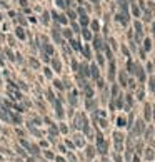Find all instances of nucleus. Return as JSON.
Instances as JSON below:
<instances>
[{
    "mask_svg": "<svg viewBox=\"0 0 155 162\" xmlns=\"http://www.w3.org/2000/svg\"><path fill=\"white\" fill-rule=\"evenodd\" d=\"M97 151L102 154V156H105L107 154V151H109V144H107V141L103 139V136L98 132L97 134Z\"/></svg>",
    "mask_w": 155,
    "mask_h": 162,
    "instance_id": "nucleus-1",
    "label": "nucleus"
},
{
    "mask_svg": "<svg viewBox=\"0 0 155 162\" xmlns=\"http://www.w3.org/2000/svg\"><path fill=\"white\" fill-rule=\"evenodd\" d=\"M50 17L53 19V22H55L57 25H67V24H68V19H67V15H65V14H58V12L52 10Z\"/></svg>",
    "mask_w": 155,
    "mask_h": 162,
    "instance_id": "nucleus-2",
    "label": "nucleus"
},
{
    "mask_svg": "<svg viewBox=\"0 0 155 162\" xmlns=\"http://www.w3.org/2000/svg\"><path fill=\"white\" fill-rule=\"evenodd\" d=\"M134 30H135V40L140 42V40L144 39V25H142V22L140 20L134 22Z\"/></svg>",
    "mask_w": 155,
    "mask_h": 162,
    "instance_id": "nucleus-3",
    "label": "nucleus"
},
{
    "mask_svg": "<svg viewBox=\"0 0 155 162\" xmlns=\"http://www.w3.org/2000/svg\"><path fill=\"white\" fill-rule=\"evenodd\" d=\"M114 142H115V149H117V152L124 151V134L114 132Z\"/></svg>",
    "mask_w": 155,
    "mask_h": 162,
    "instance_id": "nucleus-4",
    "label": "nucleus"
},
{
    "mask_svg": "<svg viewBox=\"0 0 155 162\" xmlns=\"http://www.w3.org/2000/svg\"><path fill=\"white\" fill-rule=\"evenodd\" d=\"M115 20L122 24V25H129L130 22V12H119L117 15H115Z\"/></svg>",
    "mask_w": 155,
    "mask_h": 162,
    "instance_id": "nucleus-5",
    "label": "nucleus"
},
{
    "mask_svg": "<svg viewBox=\"0 0 155 162\" xmlns=\"http://www.w3.org/2000/svg\"><path fill=\"white\" fill-rule=\"evenodd\" d=\"M103 45H105V42L102 40V37H100V35H93V39H92V47L97 50V54L100 52V50H103Z\"/></svg>",
    "mask_w": 155,
    "mask_h": 162,
    "instance_id": "nucleus-6",
    "label": "nucleus"
},
{
    "mask_svg": "<svg viewBox=\"0 0 155 162\" xmlns=\"http://www.w3.org/2000/svg\"><path fill=\"white\" fill-rule=\"evenodd\" d=\"M52 39H53V42L55 44H62V30H58V25L52 27Z\"/></svg>",
    "mask_w": 155,
    "mask_h": 162,
    "instance_id": "nucleus-7",
    "label": "nucleus"
},
{
    "mask_svg": "<svg viewBox=\"0 0 155 162\" xmlns=\"http://www.w3.org/2000/svg\"><path fill=\"white\" fill-rule=\"evenodd\" d=\"M68 44H70V49H72V50L82 54L83 47H82V44H80V40H77V39H70V40H68Z\"/></svg>",
    "mask_w": 155,
    "mask_h": 162,
    "instance_id": "nucleus-8",
    "label": "nucleus"
},
{
    "mask_svg": "<svg viewBox=\"0 0 155 162\" xmlns=\"http://www.w3.org/2000/svg\"><path fill=\"white\" fill-rule=\"evenodd\" d=\"M15 35H17V39H18V40H22V42H23V40L27 39L25 29H23V27H20V25H17L15 27Z\"/></svg>",
    "mask_w": 155,
    "mask_h": 162,
    "instance_id": "nucleus-9",
    "label": "nucleus"
},
{
    "mask_svg": "<svg viewBox=\"0 0 155 162\" xmlns=\"http://www.w3.org/2000/svg\"><path fill=\"white\" fill-rule=\"evenodd\" d=\"M53 105H55V114H57V117H58V119H62V117H63V107H62V100L55 99Z\"/></svg>",
    "mask_w": 155,
    "mask_h": 162,
    "instance_id": "nucleus-10",
    "label": "nucleus"
},
{
    "mask_svg": "<svg viewBox=\"0 0 155 162\" xmlns=\"http://www.w3.org/2000/svg\"><path fill=\"white\" fill-rule=\"evenodd\" d=\"M90 77H92L93 80H98V79H100V70H98L97 64H92V65H90Z\"/></svg>",
    "mask_w": 155,
    "mask_h": 162,
    "instance_id": "nucleus-11",
    "label": "nucleus"
},
{
    "mask_svg": "<svg viewBox=\"0 0 155 162\" xmlns=\"http://www.w3.org/2000/svg\"><path fill=\"white\" fill-rule=\"evenodd\" d=\"M130 12H132V15L139 20L140 17H142V10H140V7L137 4H130Z\"/></svg>",
    "mask_w": 155,
    "mask_h": 162,
    "instance_id": "nucleus-12",
    "label": "nucleus"
},
{
    "mask_svg": "<svg viewBox=\"0 0 155 162\" xmlns=\"http://www.w3.org/2000/svg\"><path fill=\"white\" fill-rule=\"evenodd\" d=\"M80 34H82V37L87 40V42H92V39H93V34H92V30L88 29V27H85V29H82L80 30Z\"/></svg>",
    "mask_w": 155,
    "mask_h": 162,
    "instance_id": "nucleus-13",
    "label": "nucleus"
},
{
    "mask_svg": "<svg viewBox=\"0 0 155 162\" xmlns=\"http://www.w3.org/2000/svg\"><path fill=\"white\" fill-rule=\"evenodd\" d=\"M78 22H80V29H85V27L90 25V17L85 14V15H80L78 17Z\"/></svg>",
    "mask_w": 155,
    "mask_h": 162,
    "instance_id": "nucleus-14",
    "label": "nucleus"
},
{
    "mask_svg": "<svg viewBox=\"0 0 155 162\" xmlns=\"http://www.w3.org/2000/svg\"><path fill=\"white\" fill-rule=\"evenodd\" d=\"M145 131V124H144V120H139V122H135V129H134V132L137 134V136H140L142 132Z\"/></svg>",
    "mask_w": 155,
    "mask_h": 162,
    "instance_id": "nucleus-15",
    "label": "nucleus"
},
{
    "mask_svg": "<svg viewBox=\"0 0 155 162\" xmlns=\"http://www.w3.org/2000/svg\"><path fill=\"white\" fill-rule=\"evenodd\" d=\"M117 4H119V9H120V12H129V10H130L129 0H117Z\"/></svg>",
    "mask_w": 155,
    "mask_h": 162,
    "instance_id": "nucleus-16",
    "label": "nucleus"
},
{
    "mask_svg": "<svg viewBox=\"0 0 155 162\" xmlns=\"http://www.w3.org/2000/svg\"><path fill=\"white\" fill-rule=\"evenodd\" d=\"M114 77H115V59L109 60V79L114 80Z\"/></svg>",
    "mask_w": 155,
    "mask_h": 162,
    "instance_id": "nucleus-17",
    "label": "nucleus"
},
{
    "mask_svg": "<svg viewBox=\"0 0 155 162\" xmlns=\"http://www.w3.org/2000/svg\"><path fill=\"white\" fill-rule=\"evenodd\" d=\"M52 67H53V70H55V72H62V62H60L57 57L52 59Z\"/></svg>",
    "mask_w": 155,
    "mask_h": 162,
    "instance_id": "nucleus-18",
    "label": "nucleus"
},
{
    "mask_svg": "<svg viewBox=\"0 0 155 162\" xmlns=\"http://www.w3.org/2000/svg\"><path fill=\"white\" fill-rule=\"evenodd\" d=\"M135 70H137V64H135L132 59H129V60H127V72H129V74H135Z\"/></svg>",
    "mask_w": 155,
    "mask_h": 162,
    "instance_id": "nucleus-19",
    "label": "nucleus"
},
{
    "mask_svg": "<svg viewBox=\"0 0 155 162\" xmlns=\"http://www.w3.org/2000/svg\"><path fill=\"white\" fill-rule=\"evenodd\" d=\"M144 117H145V120H147V122L152 119V107H150V104H145V107H144Z\"/></svg>",
    "mask_w": 155,
    "mask_h": 162,
    "instance_id": "nucleus-20",
    "label": "nucleus"
},
{
    "mask_svg": "<svg viewBox=\"0 0 155 162\" xmlns=\"http://www.w3.org/2000/svg\"><path fill=\"white\" fill-rule=\"evenodd\" d=\"M135 75L139 77V80L140 82H145V70L140 65H137V70H135Z\"/></svg>",
    "mask_w": 155,
    "mask_h": 162,
    "instance_id": "nucleus-21",
    "label": "nucleus"
},
{
    "mask_svg": "<svg viewBox=\"0 0 155 162\" xmlns=\"http://www.w3.org/2000/svg\"><path fill=\"white\" fill-rule=\"evenodd\" d=\"M10 122H14L15 126H18V124H22V117L18 114H14V112L10 110Z\"/></svg>",
    "mask_w": 155,
    "mask_h": 162,
    "instance_id": "nucleus-22",
    "label": "nucleus"
},
{
    "mask_svg": "<svg viewBox=\"0 0 155 162\" xmlns=\"http://www.w3.org/2000/svg\"><path fill=\"white\" fill-rule=\"evenodd\" d=\"M68 100H70V104H72V105H77V90H75V89L70 90V94H68Z\"/></svg>",
    "mask_w": 155,
    "mask_h": 162,
    "instance_id": "nucleus-23",
    "label": "nucleus"
},
{
    "mask_svg": "<svg viewBox=\"0 0 155 162\" xmlns=\"http://www.w3.org/2000/svg\"><path fill=\"white\" fill-rule=\"evenodd\" d=\"M82 54L83 55H85V59H88V60H90V59H92V49H90V45H83V50H82Z\"/></svg>",
    "mask_w": 155,
    "mask_h": 162,
    "instance_id": "nucleus-24",
    "label": "nucleus"
},
{
    "mask_svg": "<svg viewBox=\"0 0 155 162\" xmlns=\"http://www.w3.org/2000/svg\"><path fill=\"white\" fill-rule=\"evenodd\" d=\"M65 15H67V19L68 20H75V19H78V15H77V12L73 10V9H70V10H67V14H65Z\"/></svg>",
    "mask_w": 155,
    "mask_h": 162,
    "instance_id": "nucleus-25",
    "label": "nucleus"
},
{
    "mask_svg": "<svg viewBox=\"0 0 155 162\" xmlns=\"http://www.w3.org/2000/svg\"><path fill=\"white\" fill-rule=\"evenodd\" d=\"M90 30L95 32V34L100 30V24H98V20H90Z\"/></svg>",
    "mask_w": 155,
    "mask_h": 162,
    "instance_id": "nucleus-26",
    "label": "nucleus"
},
{
    "mask_svg": "<svg viewBox=\"0 0 155 162\" xmlns=\"http://www.w3.org/2000/svg\"><path fill=\"white\" fill-rule=\"evenodd\" d=\"M48 22H50V12H43V14H42V24H43V25H48Z\"/></svg>",
    "mask_w": 155,
    "mask_h": 162,
    "instance_id": "nucleus-27",
    "label": "nucleus"
},
{
    "mask_svg": "<svg viewBox=\"0 0 155 162\" xmlns=\"http://www.w3.org/2000/svg\"><path fill=\"white\" fill-rule=\"evenodd\" d=\"M150 49H152V40L147 37V39H144V52H149Z\"/></svg>",
    "mask_w": 155,
    "mask_h": 162,
    "instance_id": "nucleus-28",
    "label": "nucleus"
},
{
    "mask_svg": "<svg viewBox=\"0 0 155 162\" xmlns=\"http://www.w3.org/2000/svg\"><path fill=\"white\" fill-rule=\"evenodd\" d=\"M62 37H65L67 40H70V39H73V32L70 29H65V30H62Z\"/></svg>",
    "mask_w": 155,
    "mask_h": 162,
    "instance_id": "nucleus-29",
    "label": "nucleus"
},
{
    "mask_svg": "<svg viewBox=\"0 0 155 162\" xmlns=\"http://www.w3.org/2000/svg\"><path fill=\"white\" fill-rule=\"evenodd\" d=\"M115 100V105H117V109H122L124 107V95H120L119 94V97L117 99H114Z\"/></svg>",
    "mask_w": 155,
    "mask_h": 162,
    "instance_id": "nucleus-30",
    "label": "nucleus"
},
{
    "mask_svg": "<svg viewBox=\"0 0 155 162\" xmlns=\"http://www.w3.org/2000/svg\"><path fill=\"white\" fill-rule=\"evenodd\" d=\"M119 79H120V85H124V87H125V85L129 84V80H127V75H125V72H120V74H119Z\"/></svg>",
    "mask_w": 155,
    "mask_h": 162,
    "instance_id": "nucleus-31",
    "label": "nucleus"
},
{
    "mask_svg": "<svg viewBox=\"0 0 155 162\" xmlns=\"http://www.w3.org/2000/svg\"><path fill=\"white\" fill-rule=\"evenodd\" d=\"M145 159L147 161H154V157H155V154H154V149H145Z\"/></svg>",
    "mask_w": 155,
    "mask_h": 162,
    "instance_id": "nucleus-32",
    "label": "nucleus"
},
{
    "mask_svg": "<svg viewBox=\"0 0 155 162\" xmlns=\"http://www.w3.org/2000/svg\"><path fill=\"white\" fill-rule=\"evenodd\" d=\"M125 102H127V105H125V109H130L132 105H134V99H132V95H125Z\"/></svg>",
    "mask_w": 155,
    "mask_h": 162,
    "instance_id": "nucleus-33",
    "label": "nucleus"
},
{
    "mask_svg": "<svg viewBox=\"0 0 155 162\" xmlns=\"http://www.w3.org/2000/svg\"><path fill=\"white\" fill-rule=\"evenodd\" d=\"M75 146H77V147H83V146H85V142H83L82 136H78V134L75 136Z\"/></svg>",
    "mask_w": 155,
    "mask_h": 162,
    "instance_id": "nucleus-34",
    "label": "nucleus"
},
{
    "mask_svg": "<svg viewBox=\"0 0 155 162\" xmlns=\"http://www.w3.org/2000/svg\"><path fill=\"white\" fill-rule=\"evenodd\" d=\"M73 7H75V0H65V9L67 10H70Z\"/></svg>",
    "mask_w": 155,
    "mask_h": 162,
    "instance_id": "nucleus-35",
    "label": "nucleus"
},
{
    "mask_svg": "<svg viewBox=\"0 0 155 162\" xmlns=\"http://www.w3.org/2000/svg\"><path fill=\"white\" fill-rule=\"evenodd\" d=\"M15 20L18 22V24H20V27L27 25V19H23V17H22V15H17V17H15Z\"/></svg>",
    "mask_w": 155,
    "mask_h": 162,
    "instance_id": "nucleus-36",
    "label": "nucleus"
},
{
    "mask_svg": "<svg viewBox=\"0 0 155 162\" xmlns=\"http://www.w3.org/2000/svg\"><path fill=\"white\" fill-rule=\"evenodd\" d=\"M117 126H119V127H125V126H127L125 117H119V119H117Z\"/></svg>",
    "mask_w": 155,
    "mask_h": 162,
    "instance_id": "nucleus-37",
    "label": "nucleus"
},
{
    "mask_svg": "<svg viewBox=\"0 0 155 162\" xmlns=\"http://www.w3.org/2000/svg\"><path fill=\"white\" fill-rule=\"evenodd\" d=\"M149 89L152 90V92H155V77H150V80H149Z\"/></svg>",
    "mask_w": 155,
    "mask_h": 162,
    "instance_id": "nucleus-38",
    "label": "nucleus"
},
{
    "mask_svg": "<svg viewBox=\"0 0 155 162\" xmlns=\"http://www.w3.org/2000/svg\"><path fill=\"white\" fill-rule=\"evenodd\" d=\"M93 156H95V149H93V147H87V157L92 159Z\"/></svg>",
    "mask_w": 155,
    "mask_h": 162,
    "instance_id": "nucleus-39",
    "label": "nucleus"
},
{
    "mask_svg": "<svg viewBox=\"0 0 155 162\" xmlns=\"http://www.w3.org/2000/svg\"><path fill=\"white\" fill-rule=\"evenodd\" d=\"M47 99L50 100L52 104L55 102V95H53V92H52V90H47Z\"/></svg>",
    "mask_w": 155,
    "mask_h": 162,
    "instance_id": "nucleus-40",
    "label": "nucleus"
},
{
    "mask_svg": "<svg viewBox=\"0 0 155 162\" xmlns=\"http://www.w3.org/2000/svg\"><path fill=\"white\" fill-rule=\"evenodd\" d=\"M97 62H98V65H100V67H102L103 64H105V60H103V55H102L100 52L97 54Z\"/></svg>",
    "mask_w": 155,
    "mask_h": 162,
    "instance_id": "nucleus-41",
    "label": "nucleus"
},
{
    "mask_svg": "<svg viewBox=\"0 0 155 162\" xmlns=\"http://www.w3.org/2000/svg\"><path fill=\"white\" fill-rule=\"evenodd\" d=\"M70 30H72L73 34H78L82 29H80V25H77V24H72V29H70Z\"/></svg>",
    "mask_w": 155,
    "mask_h": 162,
    "instance_id": "nucleus-42",
    "label": "nucleus"
},
{
    "mask_svg": "<svg viewBox=\"0 0 155 162\" xmlns=\"http://www.w3.org/2000/svg\"><path fill=\"white\" fill-rule=\"evenodd\" d=\"M55 4H57L58 9H63V10H65V0H55Z\"/></svg>",
    "mask_w": 155,
    "mask_h": 162,
    "instance_id": "nucleus-43",
    "label": "nucleus"
},
{
    "mask_svg": "<svg viewBox=\"0 0 155 162\" xmlns=\"http://www.w3.org/2000/svg\"><path fill=\"white\" fill-rule=\"evenodd\" d=\"M43 74H45L47 79H52V70H50V67H45V69H43Z\"/></svg>",
    "mask_w": 155,
    "mask_h": 162,
    "instance_id": "nucleus-44",
    "label": "nucleus"
},
{
    "mask_svg": "<svg viewBox=\"0 0 155 162\" xmlns=\"http://www.w3.org/2000/svg\"><path fill=\"white\" fill-rule=\"evenodd\" d=\"M53 85H55L58 90H62V89H63V85H62V82H60V80H53Z\"/></svg>",
    "mask_w": 155,
    "mask_h": 162,
    "instance_id": "nucleus-45",
    "label": "nucleus"
},
{
    "mask_svg": "<svg viewBox=\"0 0 155 162\" xmlns=\"http://www.w3.org/2000/svg\"><path fill=\"white\" fill-rule=\"evenodd\" d=\"M43 156H45L47 159H55V156H53L50 151H45V152H43Z\"/></svg>",
    "mask_w": 155,
    "mask_h": 162,
    "instance_id": "nucleus-46",
    "label": "nucleus"
},
{
    "mask_svg": "<svg viewBox=\"0 0 155 162\" xmlns=\"http://www.w3.org/2000/svg\"><path fill=\"white\" fill-rule=\"evenodd\" d=\"M18 4H20L22 9H27V5H28V0H18Z\"/></svg>",
    "mask_w": 155,
    "mask_h": 162,
    "instance_id": "nucleus-47",
    "label": "nucleus"
},
{
    "mask_svg": "<svg viewBox=\"0 0 155 162\" xmlns=\"http://www.w3.org/2000/svg\"><path fill=\"white\" fill-rule=\"evenodd\" d=\"M5 55H7L9 59H10V60H14V54L10 52V49H7V50H5Z\"/></svg>",
    "mask_w": 155,
    "mask_h": 162,
    "instance_id": "nucleus-48",
    "label": "nucleus"
},
{
    "mask_svg": "<svg viewBox=\"0 0 155 162\" xmlns=\"http://www.w3.org/2000/svg\"><path fill=\"white\" fill-rule=\"evenodd\" d=\"M67 131H68V127L65 126V124H60V132H63V134H67Z\"/></svg>",
    "mask_w": 155,
    "mask_h": 162,
    "instance_id": "nucleus-49",
    "label": "nucleus"
},
{
    "mask_svg": "<svg viewBox=\"0 0 155 162\" xmlns=\"http://www.w3.org/2000/svg\"><path fill=\"white\" fill-rule=\"evenodd\" d=\"M50 134H53V136H57V134H58V131H57V127H55V126L50 127Z\"/></svg>",
    "mask_w": 155,
    "mask_h": 162,
    "instance_id": "nucleus-50",
    "label": "nucleus"
},
{
    "mask_svg": "<svg viewBox=\"0 0 155 162\" xmlns=\"http://www.w3.org/2000/svg\"><path fill=\"white\" fill-rule=\"evenodd\" d=\"M137 99H140V100L144 99V90H142V89H139V94H137Z\"/></svg>",
    "mask_w": 155,
    "mask_h": 162,
    "instance_id": "nucleus-51",
    "label": "nucleus"
},
{
    "mask_svg": "<svg viewBox=\"0 0 155 162\" xmlns=\"http://www.w3.org/2000/svg\"><path fill=\"white\" fill-rule=\"evenodd\" d=\"M114 159H115V162H122V159H120V156H119V154H115V156H114Z\"/></svg>",
    "mask_w": 155,
    "mask_h": 162,
    "instance_id": "nucleus-52",
    "label": "nucleus"
},
{
    "mask_svg": "<svg viewBox=\"0 0 155 162\" xmlns=\"http://www.w3.org/2000/svg\"><path fill=\"white\" fill-rule=\"evenodd\" d=\"M152 69H154L152 67V64H147V72H152Z\"/></svg>",
    "mask_w": 155,
    "mask_h": 162,
    "instance_id": "nucleus-53",
    "label": "nucleus"
},
{
    "mask_svg": "<svg viewBox=\"0 0 155 162\" xmlns=\"http://www.w3.org/2000/svg\"><path fill=\"white\" fill-rule=\"evenodd\" d=\"M28 20H30L32 24H35V22H37V19H35V17H32V15H30V17H28Z\"/></svg>",
    "mask_w": 155,
    "mask_h": 162,
    "instance_id": "nucleus-54",
    "label": "nucleus"
},
{
    "mask_svg": "<svg viewBox=\"0 0 155 162\" xmlns=\"http://www.w3.org/2000/svg\"><path fill=\"white\" fill-rule=\"evenodd\" d=\"M122 52H124L125 55H130V54H129V50H127V47H122Z\"/></svg>",
    "mask_w": 155,
    "mask_h": 162,
    "instance_id": "nucleus-55",
    "label": "nucleus"
},
{
    "mask_svg": "<svg viewBox=\"0 0 155 162\" xmlns=\"http://www.w3.org/2000/svg\"><path fill=\"white\" fill-rule=\"evenodd\" d=\"M55 161L57 162H65V159H63V157H55Z\"/></svg>",
    "mask_w": 155,
    "mask_h": 162,
    "instance_id": "nucleus-56",
    "label": "nucleus"
},
{
    "mask_svg": "<svg viewBox=\"0 0 155 162\" xmlns=\"http://www.w3.org/2000/svg\"><path fill=\"white\" fill-rule=\"evenodd\" d=\"M67 146L70 147V149H73V147H75V146H73V144H72V142H70V141H67Z\"/></svg>",
    "mask_w": 155,
    "mask_h": 162,
    "instance_id": "nucleus-57",
    "label": "nucleus"
},
{
    "mask_svg": "<svg viewBox=\"0 0 155 162\" xmlns=\"http://www.w3.org/2000/svg\"><path fill=\"white\" fill-rule=\"evenodd\" d=\"M2 65H4V57L0 55V67H2Z\"/></svg>",
    "mask_w": 155,
    "mask_h": 162,
    "instance_id": "nucleus-58",
    "label": "nucleus"
},
{
    "mask_svg": "<svg viewBox=\"0 0 155 162\" xmlns=\"http://www.w3.org/2000/svg\"><path fill=\"white\" fill-rule=\"evenodd\" d=\"M134 162H140V159H139L137 156H135V157H134Z\"/></svg>",
    "mask_w": 155,
    "mask_h": 162,
    "instance_id": "nucleus-59",
    "label": "nucleus"
},
{
    "mask_svg": "<svg viewBox=\"0 0 155 162\" xmlns=\"http://www.w3.org/2000/svg\"><path fill=\"white\" fill-rule=\"evenodd\" d=\"M92 4H100V0H90Z\"/></svg>",
    "mask_w": 155,
    "mask_h": 162,
    "instance_id": "nucleus-60",
    "label": "nucleus"
},
{
    "mask_svg": "<svg viewBox=\"0 0 155 162\" xmlns=\"http://www.w3.org/2000/svg\"><path fill=\"white\" fill-rule=\"evenodd\" d=\"M4 20V14H2V12H0V22Z\"/></svg>",
    "mask_w": 155,
    "mask_h": 162,
    "instance_id": "nucleus-61",
    "label": "nucleus"
},
{
    "mask_svg": "<svg viewBox=\"0 0 155 162\" xmlns=\"http://www.w3.org/2000/svg\"><path fill=\"white\" fill-rule=\"evenodd\" d=\"M102 162H110V161H109V159H103V161H102Z\"/></svg>",
    "mask_w": 155,
    "mask_h": 162,
    "instance_id": "nucleus-62",
    "label": "nucleus"
}]
</instances>
